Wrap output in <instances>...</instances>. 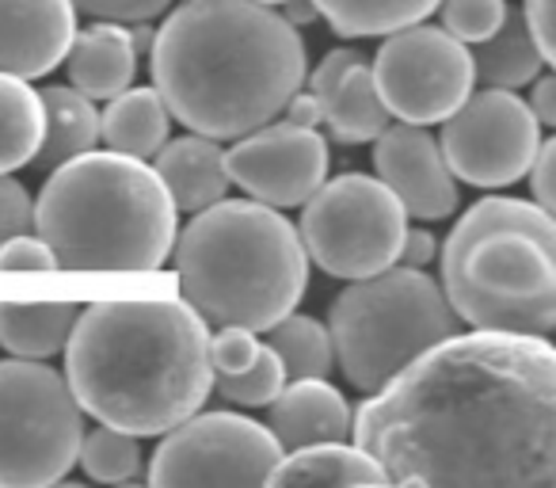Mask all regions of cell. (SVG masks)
Returning <instances> with one entry per match:
<instances>
[{"label": "cell", "instance_id": "6da1fadb", "mask_svg": "<svg viewBox=\"0 0 556 488\" xmlns=\"http://www.w3.org/2000/svg\"><path fill=\"white\" fill-rule=\"evenodd\" d=\"M389 485L553 488L556 351L548 336H446L351 416Z\"/></svg>", "mask_w": 556, "mask_h": 488}, {"label": "cell", "instance_id": "7a4b0ae2", "mask_svg": "<svg viewBox=\"0 0 556 488\" xmlns=\"http://www.w3.org/2000/svg\"><path fill=\"white\" fill-rule=\"evenodd\" d=\"M149 73L187 130L237 141L282 115L305 85V42L278 9L255 0H184L153 32Z\"/></svg>", "mask_w": 556, "mask_h": 488}, {"label": "cell", "instance_id": "3957f363", "mask_svg": "<svg viewBox=\"0 0 556 488\" xmlns=\"http://www.w3.org/2000/svg\"><path fill=\"white\" fill-rule=\"evenodd\" d=\"M62 351L80 409L138 439L176 427L214 389L206 321L172 298L88 305Z\"/></svg>", "mask_w": 556, "mask_h": 488}, {"label": "cell", "instance_id": "277c9868", "mask_svg": "<svg viewBox=\"0 0 556 488\" xmlns=\"http://www.w3.org/2000/svg\"><path fill=\"white\" fill-rule=\"evenodd\" d=\"M176 214L156 168L130 153H80L50 168L31 229L58 272H156L172 256Z\"/></svg>", "mask_w": 556, "mask_h": 488}, {"label": "cell", "instance_id": "5b68a950", "mask_svg": "<svg viewBox=\"0 0 556 488\" xmlns=\"http://www.w3.org/2000/svg\"><path fill=\"white\" fill-rule=\"evenodd\" d=\"M187 305L206 325L263 333L302 302L309 256L298 229L275 207L255 199H217L194 210L172 240Z\"/></svg>", "mask_w": 556, "mask_h": 488}, {"label": "cell", "instance_id": "8992f818", "mask_svg": "<svg viewBox=\"0 0 556 488\" xmlns=\"http://www.w3.org/2000/svg\"><path fill=\"white\" fill-rule=\"evenodd\" d=\"M442 295L480 333L556 328V222L526 199H480L439 245Z\"/></svg>", "mask_w": 556, "mask_h": 488}, {"label": "cell", "instance_id": "52a82bcc", "mask_svg": "<svg viewBox=\"0 0 556 488\" xmlns=\"http://www.w3.org/2000/svg\"><path fill=\"white\" fill-rule=\"evenodd\" d=\"M457 325L462 321L427 267L389 264L378 275L351 279L332 302L328 336L343 378L358 393H374L416 355L454 336Z\"/></svg>", "mask_w": 556, "mask_h": 488}, {"label": "cell", "instance_id": "ba28073f", "mask_svg": "<svg viewBox=\"0 0 556 488\" xmlns=\"http://www.w3.org/2000/svg\"><path fill=\"white\" fill-rule=\"evenodd\" d=\"M85 439V409L42 359L0 363V485L42 488L70 477Z\"/></svg>", "mask_w": 556, "mask_h": 488}, {"label": "cell", "instance_id": "9c48e42d", "mask_svg": "<svg viewBox=\"0 0 556 488\" xmlns=\"http://www.w3.org/2000/svg\"><path fill=\"white\" fill-rule=\"evenodd\" d=\"M302 207L298 237L325 275L351 283L396 264L408 214L381 179L343 172L325 179Z\"/></svg>", "mask_w": 556, "mask_h": 488}, {"label": "cell", "instance_id": "30bf717a", "mask_svg": "<svg viewBox=\"0 0 556 488\" xmlns=\"http://www.w3.org/2000/svg\"><path fill=\"white\" fill-rule=\"evenodd\" d=\"M287 450L270 427L237 412H202L168 427L149 462L146 480L172 485H267Z\"/></svg>", "mask_w": 556, "mask_h": 488}, {"label": "cell", "instance_id": "8fae6325", "mask_svg": "<svg viewBox=\"0 0 556 488\" xmlns=\"http://www.w3.org/2000/svg\"><path fill=\"white\" fill-rule=\"evenodd\" d=\"M370 70L389 115L412 126L442 123L477 85L469 47L424 20L386 35Z\"/></svg>", "mask_w": 556, "mask_h": 488}, {"label": "cell", "instance_id": "7c38bea8", "mask_svg": "<svg viewBox=\"0 0 556 488\" xmlns=\"http://www.w3.org/2000/svg\"><path fill=\"white\" fill-rule=\"evenodd\" d=\"M545 126L533 118L530 103L510 88L469 92L457 111L442 118L439 149L450 172L472 187H510L526 176L541 146Z\"/></svg>", "mask_w": 556, "mask_h": 488}, {"label": "cell", "instance_id": "4fadbf2b", "mask_svg": "<svg viewBox=\"0 0 556 488\" xmlns=\"http://www.w3.org/2000/svg\"><path fill=\"white\" fill-rule=\"evenodd\" d=\"M229 184L275 210L302 207L328 179V141L313 126L263 123L225 153Z\"/></svg>", "mask_w": 556, "mask_h": 488}, {"label": "cell", "instance_id": "5bb4252c", "mask_svg": "<svg viewBox=\"0 0 556 488\" xmlns=\"http://www.w3.org/2000/svg\"><path fill=\"white\" fill-rule=\"evenodd\" d=\"M374 146V168L378 179L401 199L404 214L419 222H446L457 214V176L450 172L439 141L427 134V126L389 123Z\"/></svg>", "mask_w": 556, "mask_h": 488}, {"label": "cell", "instance_id": "9a60e30c", "mask_svg": "<svg viewBox=\"0 0 556 488\" xmlns=\"http://www.w3.org/2000/svg\"><path fill=\"white\" fill-rule=\"evenodd\" d=\"M309 77V73H305ZM309 92L320 100L328 134L343 146H366L374 141L389 123V108L381 103L378 85H374L370 58L363 50L340 47L313 70Z\"/></svg>", "mask_w": 556, "mask_h": 488}, {"label": "cell", "instance_id": "2e32d148", "mask_svg": "<svg viewBox=\"0 0 556 488\" xmlns=\"http://www.w3.org/2000/svg\"><path fill=\"white\" fill-rule=\"evenodd\" d=\"M73 0H0V73L47 77L70 54L77 35Z\"/></svg>", "mask_w": 556, "mask_h": 488}, {"label": "cell", "instance_id": "e0dca14e", "mask_svg": "<svg viewBox=\"0 0 556 488\" xmlns=\"http://www.w3.org/2000/svg\"><path fill=\"white\" fill-rule=\"evenodd\" d=\"M267 427L282 450L336 442L351 435V404L325 378H294V386H282L270 401Z\"/></svg>", "mask_w": 556, "mask_h": 488}, {"label": "cell", "instance_id": "ac0fdd59", "mask_svg": "<svg viewBox=\"0 0 556 488\" xmlns=\"http://www.w3.org/2000/svg\"><path fill=\"white\" fill-rule=\"evenodd\" d=\"M65 65H70V85L85 92L88 100L118 96L123 88L134 85V73H138V47H134L130 24L96 20L85 32L77 27Z\"/></svg>", "mask_w": 556, "mask_h": 488}, {"label": "cell", "instance_id": "d6986e66", "mask_svg": "<svg viewBox=\"0 0 556 488\" xmlns=\"http://www.w3.org/2000/svg\"><path fill=\"white\" fill-rule=\"evenodd\" d=\"M156 176L168 191L172 207L194 214L206 210L210 202L225 199L229 191V172H225V149L206 134H187V138L164 141L156 149Z\"/></svg>", "mask_w": 556, "mask_h": 488}, {"label": "cell", "instance_id": "ffe728a7", "mask_svg": "<svg viewBox=\"0 0 556 488\" xmlns=\"http://www.w3.org/2000/svg\"><path fill=\"white\" fill-rule=\"evenodd\" d=\"M267 485H389L381 465L351 442H309L287 450L270 470Z\"/></svg>", "mask_w": 556, "mask_h": 488}, {"label": "cell", "instance_id": "44dd1931", "mask_svg": "<svg viewBox=\"0 0 556 488\" xmlns=\"http://www.w3.org/2000/svg\"><path fill=\"white\" fill-rule=\"evenodd\" d=\"M168 126L172 115L156 88H123L118 96H111L108 111L100 115V138L115 153L149 161L168 141Z\"/></svg>", "mask_w": 556, "mask_h": 488}, {"label": "cell", "instance_id": "7402d4cb", "mask_svg": "<svg viewBox=\"0 0 556 488\" xmlns=\"http://www.w3.org/2000/svg\"><path fill=\"white\" fill-rule=\"evenodd\" d=\"M477 50L472 54V77L484 88H526L541 70H545V58H541L538 42H533L530 27H526L522 12H510L503 16V24L495 27L488 39L472 42Z\"/></svg>", "mask_w": 556, "mask_h": 488}, {"label": "cell", "instance_id": "603a6c76", "mask_svg": "<svg viewBox=\"0 0 556 488\" xmlns=\"http://www.w3.org/2000/svg\"><path fill=\"white\" fill-rule=\"evenodd\" d=\"M42 108H47V130H42V146L35 153L39 168H58L70 157H80L88 149H96L100 141V111L96 100H88L85 92L70 85L42 88Z\"/></svg>", "mask_w": 556, "mask_h": 488}, {"label": "cell", "instance_id": "cb8c5ba5", "mask_svg": "<svg viewBox=\"0 0 556 488\" xmlns=\"http://www.w3.org/2000/svg\"><path fill=\"white\" fill-rule=\"evenodd\" d=\"M73 302H0V348L20 359H50L77 321Z\"/></svg>", "mask_w": 556, "mask_h": 488}, {"label": "cell", "instance_id": "d4e9b609", "mask_svg": "<svg viewBox=\"0 0 556 488\" xmlns=\"http://www.w3.org/2000/svg\"><path fill=\"white\" fill-rule=\"evenodd\" d=\"M47 130L42 96L24 77L0 73V172H16L35 161Z\"/></svg>", "mask_w": 556, "mask_h": 488}, {"label": "cell", "instance_id": "484cf974", "mask_svg": "<svg viewBox=\"0 0 556 488\" xmlns=\"http://www.w3.org/2000/svg\"><path fill=\"white\" fill-rule=\"evenodd\" d=\"M317 16L328 20L343 39H366V35H393L427 20L439 0H313Z\"/></svg>", "mask_w": 556, "mask_h": 488}, {"label": "cell", "instance_id": "4316f807", "mask_svg": "<svg viewBox=\"0 0 556 488\" xmlns=\"http://www.w3.org/2000/svg\"><path fill=\"white\" fill-rule=\"evenodd\" d=\"M263 333H267V348H275V355L287 366V378H328L332 374V336L320 321L287 313Z\"/></svg>", "mask_w": 556, "mask_h": 488}, {"label": "cell", "instance_id": "83f0119b", "mask_svg": "<svg viewBox=\"0 0 556 488\" xmlns=\"http://www.w3.org/2000/svg\"><path fill=\"white\" fill-rule=\"evenodd\" d=\"M77 462L85 465V473L92 480H108V485H115V480H134L141 473L138 435L100 424L92 435L80 439Z\"/></svg>", "mask_w": 556, "mask_h": 488}, {"label": "cell", "instance_id": "f1b7e54d", "mask_svg": "<svg viewBox=\"0 0 556 488\" xmlns=\"http://www.w3.org/2000/svg\"><path fill=\"white\" fill-rule=\"evenodd\" d=\"M214 386L222 389L225 401L244 404V409H263V404L275 401L282 393V386H287V366L275 355V348H263L260 343V351H255V359L244 371L214 374Z\"/></svg>", "mask_w": 556, "mask_h": 488}, {"label": "cell", "instance_id": "f546056e", "mask_svg": "<svg viewBox=\"0 0 556 488\" xmlns=\"http://www.w3.org/2000/svg\"><path fill=\"white\" fill-rule=\"evenodd\" d=\"M442 32L457 42H480L503 24L507 0H439Z\"/></svg>", "mask_w": 556, "mask_h": 488}, {"label": "cell", "instance_id": "4dcf8cb0", "mask_svg": "<svg viewBox=\"0 0 556 488\" xmlns=\"http://www.w3.org/2000/svg\"><path fill=\"white\" fill-rule=\"evenodd\" d=\"M255 351H260V340H255L252 328L217 325V333L210 336V366H214V374L244 371V366L255 359Z\"/></svg>", "mask_w": 556, "mask_h": 488}, {"label": "cell", "instance_id": "1f68e13d", "mask_svg": "<svg viewBox=\"0 0 556 488\" xmlns=\"http://www.w3.org/2000/svg\"><path fill=\"white\" fill-rule=\"evenodd\" d=\"M0 272H58V260L47 240L27 229L0 245Z\"/></svg>", "mask_w": 556, "mask_h": 488}, {"label": "cell", "instance_id": "d6a6232c", "mask_svg": "<svg viewBox=\"0 0 556 488\" xmlns=\"http://www.w3.org/2000/svg\"><path fill=\"white\" fill-rule=\"evenodd\" d=\"M35 222V202L27 195L24 184L9 176V172H0V245L16 233H27Z\"/></svg>", "mask_w": 556, "mask_h": 488}, {"label": "cell", "instance_id": "836d02e7", "mask_svg": "<svg viewBox=\"0 0 556 488\" xmlns=\"http://www.w3.org/2000/svg\"><path fill=\"white\" fill-rule=\"evenodd\" d=\"M77 12L96 20H123V24H138V20H156L172 0H73Z\"/></svg>", "mask_w": 556, "mask_h": 488}, {"label": "cell", "instance_id": "e575fe53", "mask_svg": "<svg viewBox=\"0 0 556 488\" xmlns=\"http://www.w3.org/2000/svg\"><path fill=\"white\" fill-rule=\"evenodd\" d=\"M526 176H530L533 202H538L541 210H548V214H553V210H556V141L541 138V146H538V153H533Z\"/></svg>", "mask_w": 556, "mask_h": 488}, {"label": "cell", "instance_id": "d590c367", "mask_svg": "<svg viewBox=\"0 0 556 488\" xmlns=\"http://www.w3.org/2000/svg\"><path fill=\"white\" fill-rule=\"evenodd\" d=\"M522 20H526V27H530V35H533V42H538L541 58H545V65H553V62H556V42H553V0H526Z\"/></svg>", "mask_w": 556, "mask_h": 488}, {"label": "cell", "instance_id": "8d00e7d4", "mask_svg": "<svg viewBox=\"0 0 556 488\" xmlns=\"http://www.w3.org/2000/svg\"><path fill=\"white\" fill-rule=\"evenodd\" d=\"M434 256H439V240H434V233H427V229H404L401 252H396V264H404V267H427Z\"/></svg>", "mask_w": 556, "mask_h": 488}, {"label": "cell", "instance_id": "74e56055", "mask_svg": "<svg viewBox=\"0 0 556 488\" xmlns=\"http://www.w3.org/2000/svg\"><path fill=\"white\" fill-rule=\"evenodd\" d=\"M533 92H530V111L541 126H556V77L553 73H538L530 80Z\"/></svg>", "mask_w": 556, "mask_h": 488}, {"label": "cell", "instance_id": "f35d334b", "mask_svg": "<svg viewBox=\"0 0 556 488\" xmlns=\"http://www.w3.org/2000/svg\"><path fill=\"white\" fill-rule=\"evenodd\" d=\"M287 123H294V126H313V130H317L320 123H325V111H320V100L313 92H302V88H298L294 96H290L287 100Z\"/></svg>", "mask_w": 556, "mask_h": 488}, {"label": "cell", "instance_id": "ab89813d", "mask_svg": "<svg viewBox=\"0 0 556 488\" xmlns=\"http://www.w3.org/2000/svg\"><path fill=\"white\" fill-rule=\"evenodd\" d=\"M278 9H282V20H290L294 27H305L317 20V4L313 0H282Z\"/></svg>", "mask_w": 556, "mask_h": 488}, {"label": "cell", "instance_id": "60d3db41", "mask_svg": "<svg viewBox=\"0 0 556 488\" xmlns=\"http://www.w3.org/2000/svg\"><path fill=\"white\" fill-rule=\"evenodd\" d=\"M255 4H267V9H278V4H282V0H255Z\"/></svg>", "mask_w": 556, "mask_h": 488}]
</instances>
